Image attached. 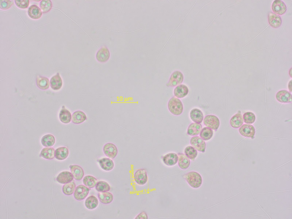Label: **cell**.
<instances>
[{
    "instance_id": "cell-1",
    "label": "cell",
    "mask_w": 292,
    "mask_h": 219,
    "mask_svg": "<svg viewBox=\"0 0 292 219\" xmlns=\"http://www.w3.org/2000/svg\"><path fill=\"white\" fill-rule=\"evenodd\" d=\"M167 107L170 112L175 115H181L183 111L184 107L182 101L179 99L174 96L169 100Z\"/></svg>"
},
{
    "instance_id": "cell-2",
    "label": "cell",
    "mask_w": 292,
    "mask_h": 219,
    "mask_svg": "<svg viewBox=\"0 0 292 219\" xmlns=\"http://www.w3.org/2000/svg\"><path fill=\"white\" fill-rule=\"evenodd\" d=\"M184 177L189 184L192 187H199L202 183V178L200 175L195 171L189 172L184 176Z\"/></svg>"
},
{
    "instance_id": "cell-3",
    "label": "cell",
    "mask_w": 292,
    "mask_h": 219,
    "mask_svg": "<svg viewBox=\"0 0 292 219\" xmlns=\"http://www.w3.org/2000/svg\"><path fill=\"white\" fill-rule=\"evenodd\" d=\"M184 79V76L182 73L179 70L175 71L171 74L166 85L168 87H176L181 84Z\"/></svg>"
},
{
    "instance_id": "cell-4",
    "label": "cell",
    "mask_w": 292,
    "mask_h": 219,
    "mask_svg": "<svg viewBox=\"0 0 292 219\" xmlns=\"http://www.w3.org/2000/svg\"><path fill=\"white\" fill-rule=\"evenodd\" d=\"M203 124L206 127L216 131L220 127V122L219 118L212 114L206 115L203 119Z\"/></svg>"
},
{
    "instance_id": "cell-5",
    "label": "cell",
    "mask_w": 292,
    "mask_h": 219,
    "mask_svg": "<svg viewBox=\"0 0 292 219\" xmlns=\"http://www.w3.org/2000/svg\"><path fill=\"white\" fill-rule=\"evenodd\" d=\"M90 190V188L85 185L80 184L76 187L73 194L74 197L77 200H82L87 196Z\"/></svg>"
},
{
    "instance_id": "cell-6",
    "label": "cell",
    "mask_w": 292,
    "mask_h": 219,
    "mask_svg": "<svg viewBox=\"0 0 292 219\" xmlns=\"http://www.w3.org/2000/svg\"><path fill=\"white\" fill-rule=\"evenodd\" d=\"M239 132L243 136L254 139L255 137L256 130L254 127L251 124H243L238 129Z\"/></svg>"
},
{
    "instance_id": "cell-7",
    "label": "cell",
    "mask_w": 292,
    "mask_h": 219,
    "mask_svg": "<svg viewBox=\"0 0 292 219\" xmlns=\"http://www.w3.org/2000/svg\"><path fill=\"white\" fill-rule=\"evenodd\" d=\"M191 145L198 151L204 153L206 149V143L204 140L198 136H193L190 140Z\"/></svg>"
},
{
    "instance_id": "cell-8",
    "label": "cell",
    "mask_w": 292,
    "mask_h": 219,
    "mask_svg": "<svg viewBox=\"0 0 292 219\" xmlns=\"http://www.w3.org/2000/svg\"><path fill=\"white\" fill-rule=\"evenodd\" d=\"M103 151L106 156L111 159H114L118 153L116 146L111 143H107L104 145L103 147Z\"/></svg>"
},
{
    "instance_id": "cell-9",
    "label": "cell",
    "mask_w": 292,
    "mask_h": 219,
    "mask_svg": "<svg viewBox=\"0 0 292 219\" xmlns=\"http://www.w3.org/2000/svg\"><path fill=\"white\" fill-rule=\"evenodd\" d=\"M133 177L136 183L139 185L145 184L148 180L147 175L145 169H143L137 170L135 173Z\"/></svg>"
},
{
    "instance_id": "cell-10",
    "label": "cell",
    "mask_w": 292,
    "mask_h": 219,
    "mask_svg": "<svg viewBox=\"0 0 292 219\" xmlns=\"http://www.w3.org/2000/svg\"><path fill=\"white\" fill-rule=\"evenodd\" d=\"M271 8L274 13L278 15L285 14L287 9L284 3L280 0H275L272 4Z\"/></svg>"
},
{
    "instance_id": "cell-11",
    "label": "cell",
    "mask_w": 292,
    "mask_h": 219,
    "mask_svg": "<svg viewBox=\"0 0 292 219\" xmlns=\"http://www.w3.org/2000/svg\"><path fill=\"white\" fill-rule=\"evenodd\" d=\"M189 92V89L187 86L185 84H181L175 88L173 93L175 97L179 99L186 96Z\"/></svg>"
},
{
    "instance_id": "cell-12",
    "label": "cell",
    "mask_w": 292,
    "mask_h": 219,
    "mask_svg": "<svg viewBox=\"0 0 292 219\" xmlns=\"http://www.w3.org/2000/svg\"><path fill=\"white\" fill-rule=\"evenodd\" d=\"M179 159L178 155L173 152L169 153L165 155L162 158L163 163L169 166H173L178 162Z\"/></svg>"
},
{
    "instance_id": "cell-13",
    "label": "cell",
    "mask_w": 292,
    "mask_h": 219,
    "mask_svg": "<svg viewBox=\"0 0 292 219\" xmlns=\"http://www.w3.org/2000/svg\"><path fill=\"white\" fill-rule=\"evenodd\" d=\"M189 116L193 122L198 123H201L204 118L202 111L197 108H194L191 110L190 112Z\"/></svg>"
},
{
    "instance_id": "cell-14",
    "label": "cell",
    "mask_w": 292,
    "mask_h": 219,
    "mask_svg": "<svg viewBox=\"0 0 292 219\" xmlns=\"http://www.w3.org/2000/svg\"><path fill=\"white\" fill-rule=\"evenodd\" d=\"M244 123L243 116L240 111L233 116L230 121V124L232 128L238 129L240 128Z\"/></svg>"
},
{
    "instance_id": "cell-15",
    "label": "cell",
    "mask_w": 292,
    "mask_h": 219,
    "mask_svg": "<svg viewBox=\"0 0 292 219\" xmlns=\"http://www.w3.org/2000/svg\"><path fill=\"white\" fill-rule=\"evenodd\" d=\"M276 97L279 102L286 104L292 102V95L289 92L286 90H281L276 94Z\"/></svg>"
},
{
    "instance_id": "cell-16",
    "label": "cell",
    "mask_w": 292,
    "mask_h": 219,
    "mask_svg": "<svg viewBox=\"0 0 292 219\" xmlns=\"http://www.w3.org/2000/svg\"><path fill=\"white\" fill-rule=\"evenodd\" d=\"M110 56V51L106 47H103L100 48L97 52L96 58L99 62H105L109 59Z\"/></svg>"
},
{
    "instance_id": "cell-17",
    "label": "cell",
    "mask_w": 292,
    "mask_h": 219,
    "mask_svg": "<svg viewBox=\"0 0 292 219\" xmlns=\"http://www.w3.org/2000/svg\"><path fill=\"white\" fill-rule=\"evenodd\" d=\"M27 14L31 18L33 19H38L41 17L42 13L40 8L37 5H32L28 8Z\"/></svg>"
},
{
    "instance_id": "cell-18",
    "label": "cell",
    "mask_w": 292,
    "mask_h": 219,
    "mask_svg": "<svg viewBox=\"0 0 292 219\" xmlns=\"http://www.w3.org/2000/svg\"><path fill=\"white\" fill-rule=\"evenodd\" d=\"M70 170L74 179L77 181L81 180L83 178L84 173L83 169L80 166L77 165H71Z\"/></svg>"
},
{
    "instance_id": "cell-19",
    "label": "cell",
    "mask_w": 292,
    "mask_h": 219,
    "mask_svg": "<svg viewBox=\"0 0 292 219\" xmlns=\"http://www.w3.org/2000/svg\"><path fill=\"white\" fill-rule=\"evenodd\" d=\"M74 178L71 173L65 171L60 173L57 177L56 180L60 183L65 184L72 181Z\"/></svg>"
},
{
    "instance_id": "cell-20",
    "label": "cell",
    "mask_w": 292,
    "mask_h": 219,
    "mask_svg": "<svg viewBox=\"0 0 292 219\" xmlns=\"http://www.w3.org/2000/svg\"><path fill=\"white\" fill-rule=\"evenodd\" d=\"M87 119L84 112L81 110H77L72 114L71 121L73 124H79L84 122Z\"/></svg>"
},
{
    "instance_id": "cell-21",
    "label": "cell",
    "mask_w": 292,
    "mask_h": 219,
    "mask_svg": "<svg viewBox=\"0 0 292 219\" xmlns=\"http://www.w3.org/2000/svg\"><path fill=\"white\" fill-rule=\"evenodd\" d=\"M101 168L106 171L112 170L114 166L113 161L109 158L104 157L98 160Z\"/></svg>"
},
{
    "instance_id": "cell-22",
    "label": "cell",
    "mask_w": 292,
    "mask_h": 219,
    "mask_svg": "<svg viewBox=\"0 0 292 219\" xmlns=\"http://www.w3.org/2000/svg\"><path fill=\"white\" fill-rule=\"evenodd\" d=\"M268 21L270 25L274 28L279 27L281 25L282 20L281 17L272 12L269 13L268 16Z\"/></svg>"
},
{
    "instance_id": "cell-23",
    "label": "cell",
    "mask_w": 292,
    "mask_h": 219,
    "mask_svg": "<svg viewBox=\"0 0 292 219\" xmlns=\"http://www.w3.org/2000/svg\"><path fill=\"white\" fill-rule=\"evenodd\" d=\"M60 121L64 124L69 123L72 121V115L70 112L63 106L59 115Z\"/></svg>"
},
{
    "instance_id": "cell-24",
    "label": "cell",
    "mask_w": 292,
    "mask_h": 219,
    "mask_svg": "<svg viewBox=\"0 0 292 219\" xmlns=\"http://www.w3.org/2000/svg\"><path fill=\"white\" fill-rule=\"evenodd\" d=\"M202 128L200 123H192L188 126L187 131V134L190 136H197L199 134Z\"/></svg>"
},
{
    "instance_id": "cell-25",
    "label": "cell",
    "mask_w": 292,
    "mask_h": 219,
    "mask_svg": "<svg viewBox=\"0 0 292 219\" xmlns=\"http://www.w3.org/2000/svg\"><path fill=\"white\" fill-rule=\"evenodd\" d=\"M69 154L68 149L65 147L57 148L55 151V157L59 160H63L66 159Z\"/></svg>"
},
{
    "instance_id": "cell-26",
    "label": "cell",
    "mask_w": 292,
    "mask_h": 219,
    "mask_svg": "<svg viewBox=\"0 0 292 219\" xmlns=\"http://www.w3.org/2000/svg\"><path fill=\"white\" fill-rule=\"evenodd\" d=\"M62 80L58 73L52 77L50 79V84L51 88L54 90L60 89L62 85Z\"/></svg>"
},
{
    "instance_id": "cell-27",
    "label": "cell",
    "mask_w": 292,
    "mask_h": 219,
    "mask_svg": "<svg viewBox=\"0 0 292 219\" xmlns=\"http://www.w3.org/2000/svg\"><path fill=\"white\" fill-rule=\"evenodd\" d=\"M98 196L100 202L104 204H108L111 202L113 199V196L111 192H98Z\"/></svg>"
},
{
    "instance_id": "cell-28",
    "label": "cell",
    "mask_w": 292,
    "mask_h": 219,
    "mask_svg": "<svg viewBox=\"0 0 292 219\" xmlns=\"http://www.w3.org/2000/svg\"><path fill=\"white\" fill-rule=\"evenodd\" d=\"M178 155L179 157L178 165L179 167L182 169H187L190 164L189 159L184 153H179Z\"/></svg>"
},
{
    "instance_id": "cell-29",
    "label": "cell",
    "mask_w": 292,
    "mask_h": 219,
    "mask_svg": "<svg viewBox=\"0 0 292 219\" xmlns=\"http://www.w3.org/2000/svg\"><path fill=\"white\" fill-rule=\"evenodd\" d=\"M84 204L86 207L89 210H93L96 208L98 204V198L94 196L91 195L86 199Z\"/></svg>"
},
{
    "instance_id": "cell-30",
    "label": "cell",
    "mask_w": 292,
    "mask_h": 219,
    "mask_svg": "<svg viewBox=\"0 0 292 219\" xmlns=\"http://www.w3.org/2000/svg\"><path fill=\"white\" fill-rule=\"evenodd\" d=\"M55 151L53 147H45L42 149L39 156L47 159H52L55 157Z\"/></svg>"
},
{
    "instance_id": "cell-31",
    "label": "cell",
    "mask_w": 292,
    "mask_h": 219,
    "mask_svg": "<svg viewBox=\"0 0 292 219\" xmlns=\"http://www.w3.org/2000/svg\"><path fill=\"white\" fill-rule=\"evenodd\" d=\"M36 83L38 87L41 90H46L49 87V79L45 77L38 76L36 80Z\"/></svg>"
},
{
    "instance_id": "cell-32",
    "label": "cell",
    "mask_w": 292,
    "mask_h": 219,
    "mask_svg": "<svg viewBox=\"0 0 292 219\" xmlns=\"http://www.w3.org/2000/svg\"><path fill=\"white\" fill-rule=\"evenodd\" d=\"M55 142L54 136L51 134H46L42 137L41 139V143L42 145L45 147H49L53 146Z\"/></svg>"
},
{
    "instance_id": "cell-33",
    "label": "cell",
    "mask_w": 292,
    "mask_h": 219,
    "mask_svg": "<svg viewBox=\"0 0 292 219\" xmlns=\"http://www.w3.org/2000/svg\"><path fill=\"white\" fill-rule=\"evenodd\" d=\"M84 184L90 188H93L96 186L97 182V179L93 176L87 175L85 176L83 179Z\"/></svg>"
},
{
    "instance_id": "cell-34",
    "label": "cell",
    "mask_w": 292,
    "mask_h": 219,
    "mask_svg": "<svg viewBox=\"0 0 292 219\" xmlns=\"http://www.w3.org/2000/svg\"><path fill=\"white\" fill-rule=\"evenodd\" d=\"M76 188V185L74 181L65 184L62 186V191L66 195H71L74 192Z\"/></svg>"
},
{
    "instance_id": "cell-35",
    "label": "cell",
    "mask_w": 292,
    "mask_h": 219,
    "mask_svg": "<svg viewBox=\"0 0 292 219\" xmlns=\"http://www.w3.org/2000/svg\"><path fill=\"white\" fill-rule=\"evenodd\" d=\"M213 131L211 129L205 127L202 128L199 134L200 137L204 141L211 139L213 135Z\"/></svg>"
},
{
    "instance_id": "cell-36",
    "label": "cell",
    "mask_w": 292,
    "mask_h": 219,
    "mask_svg": "<svg viewBox=\"0 0 292 219\" xmlns=\"http://www.w3.org/2000/svg\"><path fill=\"white\" fill-rule=\"evenodd\" d=\"M39 7L42 13H47L50 11L52 8V2L50 0H41L40 3Z\"/></svg>"
},
{
    "instance_id": "cell-37",
    "label": "cell",
    "mask_w": 292,
    "mask_h": 219,
    "mask_svg": "<svg viewBox=\"0 0 292 219\" xmlns=\"http://www.w3.org/2000/svg\"><path fill=\"white\" fill-rule=\"evenodd\" d=\"M184 154L190 159L194 160L198 155L197 150L192 146H188L184 150Z\"/></svg>"
},
{
    "instance_id": "cell-38",
    "label": "cell",
    "mask_w": 292,
    "mask_h": 219,
    "mask_svg": "<svg viewBox=\"0 0 292 219\" xmlns=\"http://www.w3.org/2000/svg\"><path fill=\"white\" fill-rule=\"evenodd\" d=\"M95 189L99 192H105L109 191L110 187L107 182L100 181L98 182L95 186Z\"/></svg>"
},
{
    "instance_id": "cell-39",
    "label": "cell",
    "mask_w": 292,
    "mask_h": 219,
    "mask_svg": "<svg viewBox=\"0 0 292 219\" xmlns=\"http://www.w3.org/2000/svg\"><path fill=\"white\" fill-rule=\"evenodd\" d=\"M243 121L246 124H252L256 120V116L255 114L250 111L245 113L243 116Z\"/></svg>"
},
{
    "instance_id": "cell-40",
    "label": "cell",
    "mask_w": 292,
    "mask_h": 219,
    "mask_svg": "<svg viewBox=\"0 0 292 219\" xmlns=\"http://www.w3.org/2000/svg\"><path fill=\"white\" fill-rule=\"evenodd\" d=\"M13 0H0V9L3 10H6L9 9L13 4Z\"/></svg>"
},
{
    "instance_id": "cell-41",
    "label": "cell",
    "mask_w": 292,
    "mask_h": 219,
    "mask_svg": "<svg viewBox=\"0 0 292 219\" xmlns=\"http://www.w3.org/2000/svg\"><path fill=\"white\" fill-rule=\"evenodd\" d=\"M14 1L16 5L18 8L21 9L27 8L30 3V1L29 0H15Z\"/></svg>"
},
{
    "instance_id": "cell-42",
    "label": "cell",
    "mask_w": 292,
    "mask_h": 219,
    "mask_svg": "<svg viewBox=\"0 0 292 219\" xmlns=\"http://www.w3.org/2000/svg\"><path fill=\"white\" fill-rule=\"evenodd\" d=\"M148 217L147 213L145 212H143L137 216L135 219H148Z\"/></svg>"
},
{
    "instance_id": "cell-43",
    "label": "cell",
    "mask_w": 292,
    "mask_h": 219,
    "mask_svg": "<svg viewBox=\"0 0 292 219\" xmlns=\"http://www.w3.org/2000/svg\"><path fill=\"white\" fill-rule=\"evenodd\" d=\"M250 187V190H251V192H252V195H253V197H254V199H255V200L256 201V202H257V204H258V205H259V206L260 207V208H261V209H262V210H263V211H264V212H265V213H266V214H267V216H268L269 217V218H270V219H271V218L270 217V216H269V215H268V214H267V213H266V212H265V210H263V208H261V206H260V205L259 204V203H258V202H257V201L256 200V199H255V197H254V195H253V193H252V190H251V188H250V187Z\"/></svg>"
},
{
    "instance_id": "cell-44",
    "label": "cell",
    "mask_w": 292,
    "mask_h": 219,
    "mask_svg": "<svg viewBox=\"0 0 292 219\" xmlns=\"http://www.w3.org/2000/svg\"><path fill=\"white\" fill-rule=\"evenodd\" d=\"M292 190L291 189V190H283V191H278L273 192H271L263 193H259L257 194H268V193H275V192H282L286 191H289V190Z\"/></svg>"
},
{
    "instance_id": "cell-45",
    "label": "cell",
    "mask_w": 292,
    "mask_h": 219,
    "mask_svg": "<svg viewBox=\"0 0 292 219\" xmlns=\"http://www.w3.org/2000/svg\"><path fill=\"white\" fill-rule=\"evenodd\" d=\"M238 211V212H244V213H247L249 214H252L256 215H258V216H263V217H267V216H265L261 215H259V214H254V213H248V212H245L241 211Z\"/></svg>"
},
{
    "instance_id": "cell-46",
    "label": "cell",
    "mask_w": 292,
    "mask_h": 219,
    "mask_svg": "<svg viewBox=\"0 0 292 219\" xmlns=\"http://www.w3.org/2000/svg\"><path fill=\"white\" fill-rule=\"evenodd\" d=\"M291 177H292V176H291V177H290V178H289V179H288V180H289V179H290V178H291Z\"/></svg>"
}]
</instances>
